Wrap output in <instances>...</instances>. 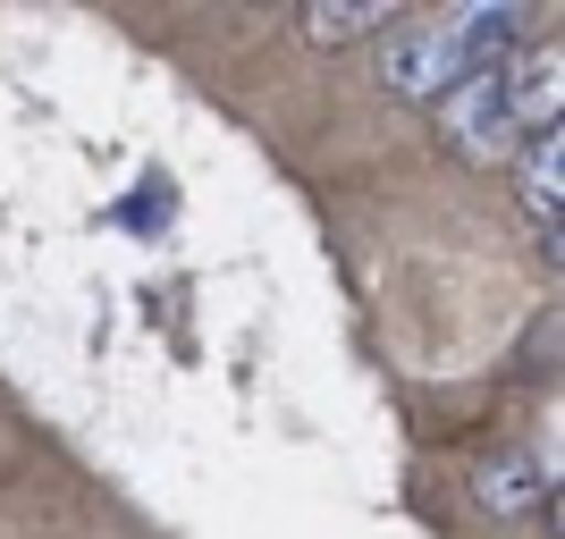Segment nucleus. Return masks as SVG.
<instances>
[{
    "mask_svg": "<svg viewBox=\"0 0 565 539\" xmlns=\"http://www.w3.org/2000/svg\"><path fill=\"white\" fill-rule=\"evenodd\" d=\"M532 34V18H523L515 0H481V9H430V18H397L388 34H380V85L405 101H448L465 76H481L490 60H507V51Z\"/></svg>",
    "mask_w": 565,
    "mask_h": 539,
    "instance_id": "f257e3e1",
    "label": "nucleus"
},
{
    "mask_svg": "<svg viewBox=\"0 0 565 539\" xmlns=\"http://www.w3.org/2000/svg\"><path fill=\"white\" fill-rule=\"evenodd\" d=\"M439 118V143L456 161H498V152H523V143L557 127V51H507L481 76H465L448 101H430Z\"/></svg>",
    "mask_w": 565,
    "mask_h": 539,
    "instance_id": "f03ea898",
    "label": "nucleus"
},
{
    "mask_svg": "<svg viewBox=\"0 0 565 539\" xmlns=\"http://www.w3.org/2000/svg\"><path fill=\"white\" fill-rule=\"evenodd\" d=\"M515 203L523 219L548 236V254H557V203H565V127H541V136L515 152Z\"/></svg>",
    "mask_w": 565,
    "mask_h": 539,
    "instance_id": "7ed1b4c3",
    "label": "nucleus"
},
{
    "mask_svg": "<svg viewBox=\"0 0 565 539\" xmlns=\"http://www.w3.org/2000/svg\"><path fill=\"white\" fill-rule=\"evenodd\" d=\"M397 18H405L397 0H312V9H305V34L321 51H338V43H363V34H388Z\"/></svg>",
    "mask_w": 565,
    "mask_h": 539,
    "instance_id": "20e7f679",
    "label": "nucleus"
},
{
    "mask_svg": "<svg viewBox=\"0 0 565 539\" xmlns=\"http://www.w3.org/2000/svg\"><path fill=\"white\" fill-rule=\"evenodd\" d=\"M515 497H548V472H532V455L490 472V506H515Z\"/></svg>",
    "mask_w": 565,
    "mask_h": 539,
    "instance_id": "39448f33",
    "label": "nucleus"
}]
</instances>
